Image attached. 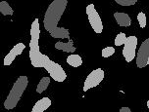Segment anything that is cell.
Segmentation results:
<instances>
[{
    "label": "cell",
    "mask_w": 149,
    "mask_h": 112,
    "mask_svg": "<svg viewBox=\"0 0 149 112\" xmlns=\"http://www.w3.org/2000/svg\"><path fill=\"white\" fill-rule=\"evenodd\" d=\"M68 0H53L47 8L43 20V25L49 33L58 27L57 25L65 12Z\"/></svg>",
    "instance_id": "obj_1"
},
{
    "label": "cell",
    "mask_w": 149,
    "mask_h": 112,
    "mask_svg": "<svg viewBox=\"0 0 149 112\" xmlns=\"http://www.w3.org/2000/svg\"><path fill=\"white\" fill-rule=\"evenodd\" d=\"M39 35H40V28H39V21L36 19L31 23V42H30V60L31 65L34 67H42V60L43 54L39 51Z\"/></svg>",
    "instance_id": "obj_2"
},
{
    "label": "cell",
    "mask_w": 149,
    "mask_h": 112,
    "mask_svg": "<svg viewBox=\"0 0 149 112\" xmlns=\"http://www.w3.org/2000/svg\"><path fill=\"white\" fill-rule=\"evenodd\" d=\"M29 80L26 76H20L17 79V81L15 82L13 85L11 91H10L9 95L6 98V100L4 101V107L11 110V109L15 108L16 105L18 104L19 100L22 98V95L24 94L25 90L28 87Z\"/></svg>",
    "instance_id": "obj_3"
},
{
    "label": "cell",
    "mask_w": 149,
    "mask_h": 112,
    "mask_svg": "<svg viewBox=\"0 0 149 112\" xmlns=\"http://www.w3.org/2000/svg\"><path fill=\"white\" fill-rule=\"evenodd\" d=\"M42 67L49 73L50 77L57 82H64L67 78V74L64 71L63 67L59 63H56L48 58V56L44 55L42 60Z\"/></svg>",
    "instance_id": "obj_4"
},
{
    "label": "cell",
    "mask_w": 149,
    "mask_h": 112,
    "mask_svg": "<svg viewBox=\"0 0 149 112\" xmlns=\"http://www.w3.org/2000/svg\"><path fill=\"white\" fill-rule=\"evenodd\" d=\"M86 15L88 18V22L91 25L92 29L94 30L95 33H101L103 30V25L102 21L98 12L96 11L94 7V4H88L86 6Z\"/></svg>",
    "instance_id": "obj_5"
},
{
    "label": "cell",
    "mask_w": 149,
    "mask_h": 112,
    "mask_svg": "<svg viewBox=\"0 0 149 112\" xmlns=\"http://www.w3.org/2000/svg\"><path fill=\"white\" fill-rule=\"evenodd\" d=\"M104 70L102 68H97L95 70L91 71L88 75H87L86 81L84 85V91L86 92L87 90L91 89V88L97 87L101 82L104 79Z\"/></svg>",
    "instance_id": "obj_6"
},
{
    "label": "cell",
    "mask_w": 149,
    "mask_h": 112,
    "mask_svg": "<svg viewBox=\"0 0 149 112\" xmlns=\"http://www.w3.org/2000/svg\"><path fill=\"white\" fill-rule=\"evenodd\" d=\"M137 46V38L136 36H129L127 38V41L125 43V47L123 49V56L126 58L127 63H130L134 58L135 55V50H136Z\"/></svg>",
    "instance_id": "obj_7"
},
{
    "label": "cell",
    "mask_w": 149,
    "mask_h": 112,
    "mask_svg": "<svg viewBox=\"0 0 149 112\" xmlns=\"http://www.w3.org/2000/svg\"><path fill=\"white\" fill-rule=\"evenodd\" d=\"M148 57H149V38L144 40L140 45L136 55V65L137 67L143 68L148 65Z\"/></svg>",
    "instance_id": "obj_8"
},
{
    "label": "cell",
    "mask_w": 149,
    "mask_h": 112,
    "mask_svg": "<svg viewBox=\"0 0 149 112\" xmlns=\"http://www.w3.org/2000/svg\"><path fill=\"white\" fill-rule=\"evenodd\" d=\"M25 44L24 43H18L16 44L14 47L12 48L11 51L8 53V55L4 58V65H10L11 63L14 62V60L16 58V57L20 56L23 53V51L25 50Z\"/></svg>",
    "instance_id": "obj_9"
},
{
    "label": "cell",
    "mask_w": 149,
    "mask_h": 112,
    "mask_svg": "<svg viewBox=\"0 0 149 112\" xmlns=\"http://www.w3.org/2000/svg\"><path fill=\"white\" fill-rule=\"evenodd\" d=\"M51 105V100L49 98H42L33 105L31 112H43Z\"/></svg>",
    "instance_id": "obj_10"
},
{
    "label": "cell",
    "mask_w": 149,
    "mask_h": 112,
    "mask_svg": "<svg viewBox=\"0 0 149 112\" xmlns=\"http://www.w3.org/2000/svg\"><path fill=\"white\" fill-rule=\"evenodd\" d=\"M114 17H115L116 22L118 23V25L120 26H130L132 25V20H130V16L126 14V13H120V12H116L114 14Z\"/></svg>",
    "instance_id": "obj_11"
},
{
    "label": "cell",
    "mask_w": 149,
    "mask_h": 112,
    "mask_svg": "<svg viewBox=\"0 0 149 112\" xmlns=\"http://www.w3.org/2000/svg\"><path fill=\"white\" fill-rule=\"evenodd\" d=\"M55 49L62 50L66 53H74L76 51V48L74 47V42L72 39H69L67 43H64V42L61 41L55 43Z\"/></svg>",
    "instance_id": "obj_12"
},
{
    "label": "cell",
    "mask_w": 149,
    "mask_h": 112,
    "mask_svg": "<svg viewBox=\"0 0 149 112\" xmlns=\"http://www.w3.org/2000/svg\"><path fill=\"white\" fill-rule=\"evenodd\" d=\"M50 35H51L53 38H60V39L67 38L68 40L71 39L69 29L65 28V27H56L54 30L50 33Z\"/></svg>",
    "instance_id": "obj_13"
},
{
    "label": "cell",
    "mask_w": 149,
    "mask_h": 112,
    "mask_svg": "<svg viewBox=\"0 0 149 112\" xmlns=\"http://www.w3.org/2000/svg\"><path fill=\"white\" fill-rule=\"evenodd\" d=\"M67 63L73 67H79L82 65V58L79 55H70L67 58Z\"/></svg>",
    "instance_id": "obj_14"
},
{
    "label": "cell",
    "mask_w": 149,
    "mask_h": 112,
    "mask_svg": "<svg viewBox=\"0 0 149 112\" xmlns=\"http://www.w3.org/2000/svg\"><path fill=\"white\" fill-rule=\"evenodd\" d=\"M49 84H50V77H43V78L39 81L38 85H37L36 93H38V94L43 93L44 91L47 89V87L49 86Z\"/></svg>",
    "instance_id": "obj_15"
},
{
    "label": "cell",
    "mask_w": 149,
    "mask_h": 112,
    "mask_svg": "<svg viewBox=\"0 0 149 112\" xmlns=\"http://www.w3.org/2000/svg\"><path fill=\"white\" fill-rule=\"evenodd\" d=\"M0 12L4 16H12L14 14V11H13L11 6H10V5L8 4V2L6 1L0 2Z\"/></svg>",
    "instance_id": "obj_16"
},
{
    "label": "cell",
    "mask_w": 149,
    "mask_h": 112,
    "mask_svg": "<svg viewBox=\"0 0 149 112\" xmlns=\"http://www.w3.org/2000/svg\"><path fill=\"white\" fill-rule=\"evenodd\" d=\"M127 37L126 36V34L124 32L119 33L115 38V45L116 46H122V45H125V43H126V41H127Z\"/></svg>",
    "instance_id": "obj_17"
},
{
    "label": "cell",
    "mask_w": 149,
    "mask_h": 112,
    "mask_svg": "<svg viewBox=\"0 0 149 112\" xmlns=\"http://www.w3.org/2000/svg\"><path fill=\"white\" fill-rule=\"evenodd\" d=\"M115 54V48L113 47H106L102 50V57L103 58H109Z\"/></svg>",
    "instance_id": "obj_18"
},
{
    "label": "cell",
    "mask_w": 149,
    "mask_h": 112,
    "mask_svg": "<svg viewBox=\"0 0 149 112\" xmlns=\"http://www.w3.org/2000/svg\"><path fill=\"white\" fill-rule=\"evenodd\" d=\"M137 21H138V23H139L140 27L144 28L145 26H146V15L144 14V13H143V12L138 13Z\"/></svg>",
    "instance_id": "obj_19"
},
{
    "label": "cell",
    "mask_w": 149,
    "mask_h": 112,
    "mask_svg": "<svg viewBox=\"0 0 149 112\" xmlns=\"http://www.w3.org/2000/svg\"><path fill=\"white\" fill-rule=\"evenodd\" d=\"M115 1L121 6H132L136 3L138 0H115Z\"/></svg>",
    "instance_id": "obj_20"
},
{
    "label": "cell",
    "mask_w": 149,
    "mask_h": 112,
    "mask_svg": "<svg viewBox=\"0 0 149 112\" xmlns=\"http://www.w3.org/2000/svg\"><path fill=\"white\" fill-rule=\"evenodd\" d=\"M132 110H130V107H122L121 109H120V112H130Z\"/></svg>",
    "instance_id": "obj_21"
},
{
    "label": "cell",
    "mask_w": 149,
    "mask_h": 112,
    "mask_svg": "<svg viewBox=\"0 0 149 112\" xmlns=\"http://www.w3.org/2000/svg\"><path fill=\"white\" fill-rule=\"evenodd\" d=\"M147 107L149 108V100H148V101H147Z\"/></svg>",
    "instance_id": "obj_22"
},
{
    "label": "cell",
    "mask_w": 149,
    "mask_h": 112,
    "mask_svg": "<svg viewBox=\"0 0 149 112\" xmlns=\"http://www.w3.org/2000/svg\"><path fill=\"white\" fill-rule=\"evenodd\" d=\"M148 63H149V57H148Z\"/></svg>",
    "instance_id": "obj_23"
}]
</instances>
